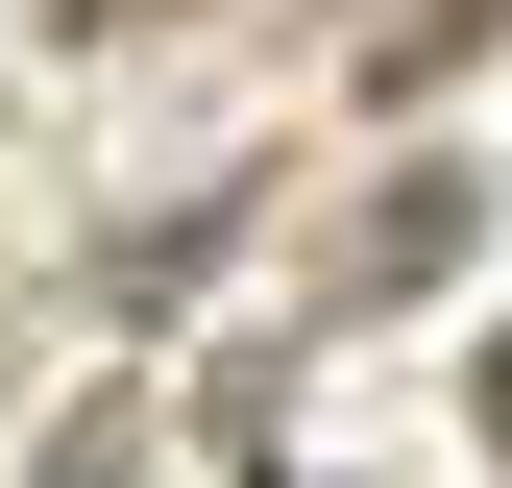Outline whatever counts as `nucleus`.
<instances>
[{"instance_id":"f03ea898","label":"nucleus","mask_w":512,"mask_h":488,"mask_svg":"<svg viewBox=\"0 0 512 488\" xmlns=\"http://www.w3.org/2000/svg\"><path fill=\"white\" fill-rule=\"evenodd\" d=\"M488 49H512V0H415V25L366 49V98H439V74H488Z\"/></svg>"},{"instance_id":"f257e3e1","label":"nucleus","mask_w":512,"mask_h":488,"mask_svg":"<svg viewBox=\"0 0 512 488\" xmlns=\"http://www.w3.org/2000/svg\"><path fill=\"white\" fill-rule=\"evenodd\" d=\"M464 244H488V196H464V171H391V196L342 220V293H439Z\"/></svg>"},{"instance_id":"7ed1b4c3","label":"nucleus","mask_w":512,"mask_h":488,"mask_svg":"<svg viewBox=\"0 0 512 488\" xmlns=\"http://www.w3.org/2000/svg\"><path fill=\"white\" fill-rule=\"evenodd\" d=\"M49 488H147V415H122V391H98V415H49Z\"/></svg>"}]
</instances>
